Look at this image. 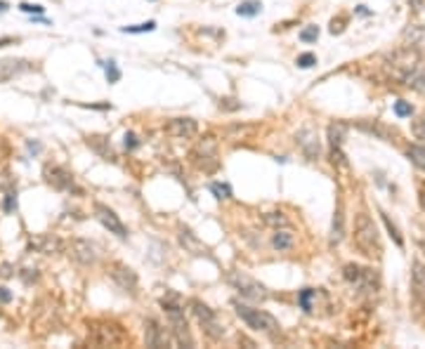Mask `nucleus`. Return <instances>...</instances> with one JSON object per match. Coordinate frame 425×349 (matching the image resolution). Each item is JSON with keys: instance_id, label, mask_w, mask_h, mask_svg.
Returning <instances> with one entry per match:
<instances>
[{"instance_id": "nucleus-1", "label": "nucleus", "mask_w": 425, "mask_h": 349, "mask_svg": "<svg viewBox=\"0 0 425 349\" xmlns=\"http://www.w3.org/2000/svg\"><path fill=\"white\" fill-rule=\"evenodd\" d=\"M388 71L402 85L425 95V57H421L416 52V47L407 45L404 50H397V52L390 54Z\"/></svg>"}, {"instance_id": "nucleus-2", "label": "nucleus", "mask_w": 425, "mask_h": 349, "mask_svg": "<svg viewBox=\"0 0 425 349\" xmlns=\"http://www.w3.org/2000/svg\"><path fill=\"white\" fill-rule=\"evenodd\" d=\"M352 245L362 252L364 257L378 262L383 257V243H380V233L376 222L366 210H359L354 215V227H352Z\"/></svg>"}, {"instance_id": "nucleus-3", "label": "nucleus", "mask_w": 425, "mask_h": 349, "mask_svg": "<svg viewBox=\"0 0 425 349\" xmlns=\"http://www.w3.org/2000/svg\"><path fill=\"white\" fill-rule=\"evenodd\" d=\"M161 307L165 312V319H168V326H170L172 340L182 345V347H194V338H191L189 323H187V316H184V309H182L180 300L172 297H161Z\"/></svg>"}, {"instance_id": "nucleus-4", "label": "nucleus", "mask_w": 425, "mask_h": 349, "mask_svg": "<svg viewBox=\"0 0 425 349\" xmlns=\"http://www.w3.org/2000/svg\"><path fill=\"white\" fill-rule=\"evenodd\" d=\"M232 305H234L236 316H239L248 328H253V331H258V333H265V335H277V333L281 331V323L277 321L270 312L246 305V302H241V300H234Z\"/></svg>"}, {"instance_id": "nucleus-5", "label": "nucleus", "mask_w": 425, "mask_h": 349, "mask_svg": "<svg viewBox=\"0 0 425 349\" xmlns=\"http://www.w3.org/2000/svg\"><path fill=\"white\" fill-rule=\"evenodd\" d=\"M90 328V342L92 345H97V347H118V345H126L130 342L128 338V333L123 331V326L116 321H107V319H102V321H90L88 323Z\"/></svg>"}, {"instance_id": "nucleus-6", "label": "nucleus", "mask_w": 425, "mask_h": 349, "mask_svg": "<svg viewBox=\"0 0 425 349\" xmlns=\"http://www.w3.org/2000/svg\"><path fill=\"white\" fill-rule=\"evenodd\" d=\"M343 278L354 290H359L364 295H373V293H378L380 288V276L376 269L359 267V264H352V262L343 267Z\"/></svg>"}, {"instance_id": "nucleus-7", "label": "nucleus", "mask_w": 425, "mask_h": 349, "mask_svg": "<svg viewBox=\"0 0 425 349\" xmlns=\"http://www.w3.org/2000/svg\"><path fill=\"white\" fill-rule=\"evenodd\" d=\"M225 278H227V283L234 288L244 300H251V302H265V300L270 297L267 288H265L260 281H255L253 276H248L246 271H227Z\"/></svg>"}, {"instance_id": "nucleus-8", "label": "nucleus", "mask_w": 425, "mask_h": 349, "mask_svg": "<svg viewBox=\"0 0 425 349\" xmlns=\"http://www.w3.org/2000/svg\"><path fill=\"white\" fill-rule=\"evenodd\" d=\"M191 307V314L196 316V321H199V326L203 328V333L208 335L210 340H222L225 338V326H222V321L217 319L215 309H210L208 305H203L201 300H191L189 302Z\"/></svg>"}, {"instance_id": "nucleus-9", "label": "nucleus", "mask_w": 425, "mask_h": 349, "mask_svg": "<svg viewBox=\"0 0 425 349\" xmlns=\"http://www.w3.org/2000/svg\"><path fill=\"white\" fill-rule=\"evenodd\" d=\"M191 163L203 172H215L220 168V156H217V142L215 137H203L189 153Z\"/></svg>"}, {"instance_id": "nucleus-10", "label": "nucleus", "mask_w": 425, "mask_h": 349, "mask_svg": "<svg viewBox=\"0 0 425 349\" xmlns=\"http://www.w3.org/2000/svg\"><path fill=\"white\" fill-rule=\"evenodd\" d=\"M109 278L114 281V286L121 293H126L130 297H137V293H140V278H137L135 269H130L123 262H111L109 264Z\"/></svg>"}, {"instance_id": "nucleus-11", "label": "nucleus", "mask_w": 425, "mask_h": 349, "mask_svg": "<svg viewBox=\"0 0 425 349\" xmlns=\"http://www.w3.org/2000/svg\"><path fill=\"white\" fill-rule=\"evenodd\" d=\"M43 177H45L47 184H50L52 189H57V191H78V189H76V179H73V175L66 170V168H62V165L47 163L45 168H43Z\"/></svg>"}, {"instance_id": "nucleus-12", "label": "nucleus", "mask_w": 425, "mask_h": 349, "mask_svg": "<svg viewBox=\"0 0 425 349\" xmlns=\"http://www.w3.org/2000/svg\"><path fill=\"white\" fill-rule=\"evenodd\" d=\"M345 130H347V125L340 123V120H335V123L328 125V156H331L333 165H347V158H345V151H343Z\"/></svg>"}, {"instance_id": "nucleus-13", "label": "nucleus", "mask_w": 425, "mask_h": 349, "mask_svg": "<svg viewBox=\"0 0 425 349\" xmlns=\"http://www.w3.org/2000/svg\"><path fill=\"white\" fill-rule=\"evenodd\" d=\"M92 208H95V217L100 220V224L104 229H109V233H114L118 238H128V227L121 222V217L111 208L104 206V203H95Z\"/></svg>"}, {"instance_id": "nucleus-14", "label": "nucleus", "mask_w": 425, "mask_h": 349, "mask_svg": "<svg viewBox=\"0 0 425 349\" xmlns=\"http://www.w3.org/2000/svg\"><path fill=\"white\" fill-rule=\"evenodd\" d=\"M71 257L83 267H92L100 260V245L88 238H73L71 241Z\"/></svg>"}, {"instance_id": "nucleus-15", "label": "nucleus", "mask_w": 425, "mask_h": 349, "mask_svg": "<svg viewBox=\"0 0 425 349\" xmlns=\"http://www.w3.org/2000/svg\"><path fill=\"white\" fill-rule=\"evenodd\" d=\"M295 142H298L300 151L307 156L309 161H319V153H321V146H319V134L312 130V127H302L298 134H295Z\"/></svg>"}, {"instance_id": "nucleus-16", "label": "nucleus", "mask_w": 425, "mask_h": 349, "mask_svg": "<svg viewBox=\"0 0 425 349\" xmlns=\"http://www.w3.org/2000/svg\"><path fill=\"white\" fill-rule=\"evenodd\" d=\"M165 132L175 139H191L199 132V123L194 118H172L165 123Z\"/></svg>"}, {"instance_id": "nucleus-17", "label": "nucleus", "mask_w": 425, "mask_h": 349, "mask_svg": "<svg viewBox=\"0 0 425 349\" xmlns=\"http://www.w3.org/2000/svg\"><path fill=\"white\" fill-rule=\"evenodd\" d=\"M144 342H146V347H168L170 335H168V331L156 319H146L144 321Z\"/></svg>"}, {"instance_id": "nucleus-18", "label": "nucleus", "mask_w": 425, "mask_h": 349, "mask_svg": "<svg viewBox=\"0 0 425 349\" xmlns=\"http://www.w3.org/2000/svg\"><path fill=\"white\" fill-rule=\"evenodd\" d=\"M180 243L184 245V250L191 252V255H196V257H210V250L196 238V233L189 232L187 227H182L180 229Z\"/></svg>"}, {"instance_id": "nucleus-19", "label": "nucleus", "mask_w": 425, "mask_h": 349, "mask_svg": "<svg viewBox=\"0 0 425 349\" xmlns=\"http://www.w3.org/2000/svg\"><path fill=\"white\" fill-rule=\"evenodd\" d=\"M85 144H88V146H90V149L97 153L100 158L116 163V153H114V149H111V144H109L107 137H100V134H90V137H85Z\"/></svg>"}, {"instance_id": "nucleus-20", "label": "nucleus", "mask_w": 425, "mask_h": 349, "mask_svg": "<svg viewBox=\"0 0 425 349\" xmlns=\"http://www.w3.org/2000/svg\"><path fill=\"white\" fill-rule=\"evenodd\" d=\"M345 236V210H343V201L338 198L335 203V213H333V224H331V245H338Z\"/></svg>"}, {"instance_id": "nucleus-21", "label": "nucleus", "mask_w": 425, "mask_h": 349, "mask_svg": "<svg viewBox=\"0 0 425 349\" xmlns=\"http://www.w3.org/2000/svg\"><path fill=\"white\" fill-rule=\"evenodd\" d=\"M402 40L409 45V47H425V26L423 24H409L404 31H402Z\"/></svg>"}, {"instance_id": "nucleus-22", "label": "nucleus", "mask_w": 425, "mask_h": 349, "mask_svg": "<svg viewBox=\"0 0 425 349\" xmlns=\"http://www.w3.org/2000/svg\"><path fill=\"white\" fill-rule=\"evenodd\" d=\"M357 127L359 130H364V132L373 134V137H378V139H385V142H392V137H397V132L395 130H390V127H385L383 123H378V120H362V123H357Z\"/></svg>"}, {"instance_id": "nucleus-23", "label": "nucleus", "mask_w": 425, "mask_h": 349, "mask_svg": "<svg viewBox=\"0 0 425 349\" xmlns=\"http://www.w3.org/2000/svg\"><path fill=\"white\" fill-rule=\"evenodd\" d=\"M293 243H295V238H293V233L288 232V229H283V227H279V229H274V233H272V248L277 252H286L293 248Z\"/></svg>"}, {"instance_id": "nucleus-24", "label": "nucleus", "mask_w": 425, "mask_h": 349, "mask_svg": "<svg viewBox=\"0 0 425 349\" xmlns=\"http://www.w3.org/2000/svg\"><path fill=\"white\" fill-rule=\"evenodd\" d=\"M260 12H263V2H260V0H241V2L236 5V14H239V17L253 19V17H258Z\"/></svg>"}, {"instance_id": "nucleus-25", "label": "nucleus", "mask_w": 425, "mask_h": 349, "mask_svg": "<svg viewBox=\"0 0 425 349\" xmlns=\"http://www.w3.org/2000/svg\"><path fill=\"white\" fill-rule=\"evenodd\" d=\"M407 158L416 165L418 170L425 172V146H421V144H409L407 146Z\"/></svg>"}, {"instance_id": "nucleus-26", "label": "nucleus", "mask_w": 425, "mask_h": 349, "mask_svg": "<svg viewBox=\"0 0 425 349\" xmlns=\"http://www.w3.org/2000/svg\"><path fill=\"white\" fill-rule=\"evenodd\" d=\"M33 248H38L40 252H45V255H52L54 250H59V241L57 238H50V236H38L36 241H31Z\"/></svg>"}, {"instance_id": "nucleus-27", "label": "nucleus", "mask_w": 425, "mask_h": 349, "mask_svg": "<svg viewBox=\"0 0 425 349\" xmlns=\"http://www.w3.org/2000/svg\"><path fill=\"white\" fill-rule=\"evenodd\" d=\"M380 220H383V224L388 227V232H390V236H392V241L397 243V248H404V238H402V233H399L397 224L390 220V215L385 213V210H380Z\"/></svg>"}, {"instance_id": "nucleus-28", "label": "nucleus", "mask_w": 425, "mask_h": 349, "mask_svg": "<svg viewBox=\"0 0 425 349\" xmlns=\"http://www.w3.org/2000/svg\"><path fill=\"white\" fill-rule=\"evenodd\" d=\"M312 297H317V290L314 288H302L298 293V305L302 307V312H312Z\"/></svg>"}, {"instance_id": "nucleus-29", "label": "nucleus", "mask_w": 425, "mask_h": 349, "mask_svg": "<svg viewBox=\"0 0 425 349\" xmlns=\"http://www.w3.org/2000/svg\"><path fill=\"white\" fill-rule=\"evenodd\" d=\"M298 38L302 40V43H317V38H319V26L317 24H307V26L302 28L298 33Z\"/></svg>"}, {"instance_id": "nucleus-30", "label": "nucleus", "mask_w": 425, "mask_h": 349, "mask_svg": "<svg viewBox=\"0 0 425 349\" xmlns=\"http://www.w3.org/2000/svg\"><path fill=\"white\" fill-rule=\"evenodd\" d=\"M102 66H104V73H107V81L111 83V85L121 81V69L116 66V62H114V59H109V62H104Z\"/></svg>"}, {"instance_id": "nucleus-31", "label": "nucleus", "mask_w": 425, "mask_h": 349, "mask_svg": "<svg viewBox=\"0 0 425 349\" xmlns=\"http://www.w3.org/2000/svg\"><path fill=\"white\" fill-rule=\"evenodd\" d=\"M395 116L397 118H411L414 116V104H411V102H404V99L395 102Z\"/></svg>"}, {"instance_id": "nucleus-32", "label": "nucleus", "mask_w": 425, "mask_h": 349, "mask_svg": "<svg viewBox=\"0 0 425 349\" xmlns=\"http://www.w3.org/2000/svg\"><path fill=\"white\" fill-rule=\"evenodd\" d=\"M156 28V21L154 19H149V21H144V24H135V26H123L121 31L123 33H149V31H154Z\"/></svg>"}, {"instance_id": "nucleus-33", "label": "nucleus", "mask_w": 425, "mask_h": 349, "mask_svg": "<svg viewBox=\"0 0 425 349\" xmlns=\"http://www.w3.org/2000/svg\"><path fill=\"white\" fill-rule=\"evenodd\" d=\"M210 191L215 194L217 201H229V198H232V189H229V184H220V182H213V184H210Z\"/></svg>"}, {"instance_id": "nucleus-34", "label": "nucleus", "mask_w": 425, "mask_h": 349, "mask_svg": "<svg viewBox=\"0 0 425 349\" xmlns=\"http://www.w3.org/2000/svg\"><path fill=\"white\" fill-rule=\"evenodd\" d=\"M411 132H414L416 139H423L425 142V114H421V116L411 123Z\"/></svg>"}, {"instance_id": "nucleus-35", "label": "nucleus", "mask_w": 425, "mask_h": 349, "mask_svg": "<svg viewBox=\"0 0 425 349\" xmlns=\"http://www.w3.org/2000/svg\"><path fill=\"white\" fill-rule=\"evenodd\" d=\"M295 64H298V69H312V66L317 64V54H312V52H302V54H298V59H295Z\"/></svg>"}, {"instance_id": "nucleus-36", "label": "nucleus", "mask_w": 425, "mask_h": 349, "mask_svg": "<svg viewBox=\"0 0 425 349\" xmlns=\"http://www.w3.org/2000/svg\"><path fill=\"white\" fill-rule=\"evenodd\" d=\"M265 222L270 224V227H274V229H279V227H286L288 220L281 215V213H270V215H265Z\"/></svg>"}, {"instance_id": "nucleus-37", "label": "nucleus", "mask_w": 425, "mask_h": 349, "mask_svg": "<svg viewBox=\"0 0 425 349\" xmlns=\"http://www.w3.org/2000/svg\"><path fill=\"white\" fill-rule=\"evenodd\" d=\"M123 146H126V151H135L137 146H140V139H137V134L128 130V132L123 134Z\"/></svg>"}, {"instance_id": "nucleus-38", "label": "nucleus", "mask_w": 425, "mask_h": 349, "mask_svg": "<svg viewBox=\"0 0 425 349\" xmlns=\"http://www.w3.org/2000/svg\"><path fill=\"white\" fill-rule=\"evenodd\" d=\"M19 9L26 12V14H43L45 12V7L38 5V2H19Z\"/></svg>"}, {"instance_id": "nucleus-39", "label": "nucleus", "mask_w": 425, "mask_h": 349, "mask_svg": "<svg viewBox=\"0 0 425 349\" xmlns=\"http://www.w3.org/2000/svg\"><path fill=\"white\" fill-rule=\"evenodd\" d=\"M2 210H5V213H12V210H17V194H7V196H5V206H2Z\"/></svg>"}, {"instance_id": "nucleus-40", "label": "nucleus", "mask_w": 425, "mask_h": 349, "mask_svg": "<svg viewBox=\"0 0 425 349\" xmlns=\"http://www.w3.org/2000/svg\"><path fill=\"white\" fill-rule=\"evenodd\" d=\"M12 302V293H9L7 288L0 286V305H9Z\"/></svg>"}, {"instance_id": "nucleus-41", "label": "nucleus", "mask_w": 425, "mask_h": 349, "mask_svg": "<svg viewBox=\"0 0 425 349\" xmlns=\"http://www.w3.org/2000/svg\"><path fill=\"white\" fill-rule=\"evenodd\" d=\"M14 43H19V38H12V36L0 38V47H7V45H14Z\"/></svg>"}, {"instance_id": "nucleus-42", "label": "nucleus", "mask_w": 425, "mask_h": 349, "mask_svg": "<svg viewBox=\"0 0 425 349\" xmlns=\"http://www.w3.org/2000/svg\"><path fill=\"white\" fill-rule=\"evenodd\" d=\"M26 146H28V151H33V153H38L40 149H43V146H40L38 142H26Z\"/></svg>"}, {"instance_id": "nucleus-43", "label": "nucleus", "mask_w": 425, "mask_h": 349, "mask_svg": "<svg viewBox=\"0 0 425 349\" xmlns=\"http://www.w3.org/2000/svg\"><path fill=\"white\" fill-rule=\"evenodd\" d=\"M418 201H421V208L425 210V187H421V191H418Z\"/></svg>"}, {"instance_id": "nucleus-44", "label": "nucleus", "mask_w": 425, "mask_h": 349, "mask_svg": "<svg viewBox=\"0 0 425 349\" xmlns=\"http://www.w3.org/2000/svg\"><path fill=\"white\" fill-rule=\"evenodd\" d=\"M357 12H359V14H371V12L366 9V5H359V7H357Z\"/></svg>"}, {"instance_id": "nucleus-45", "label": "nucleus", "mask_w": 425, "mask_h": 349, "mask_svg": "<svg viewBox=\"0 0 425 349\" xmlns=\"http://www.w3.org/2000/svg\"><path fill=\"white\" fill-rule=\"evenodd\" d=\"M7 7H9L7 2H5V0H0V14H2V12H5V9H7Z\"/></svg>"}]
</instances>
